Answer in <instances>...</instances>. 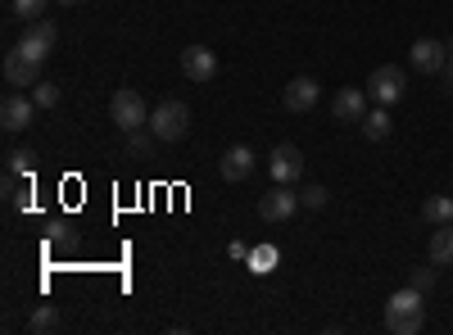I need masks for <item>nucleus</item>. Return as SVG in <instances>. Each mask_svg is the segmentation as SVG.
I'll use <instances>...</instances> for the list:
<instances>
[{
  "mask_svg": "<svg viewBox=\"0 0 453 335\" xmlns=\"http://www.w3.org/2000/svg\"><path fill=\"white\" fill-rule=\"evenodd\" d=\"M426 322V294L418 286H403L390 294V304H386V331L395 335H418Z\"/></svg>",
  "mask_w": 453,
  "mask_h": 335,
  "instance_id": "obj_1",
  "label": "nucleus"
},
{
  "mask_svg": "<svg viewBox=\"0 0 453 335\" xmlns=\"http://www.w3.org/2000/svg\"><path fill=\"white\" fill-rule=\"evenodd\" d=\"M408 95V72L399 64H381V68H372V78H367V100L372 104H399Z\"/></svg>",
  "mask_w": 453,
  "mask_h": 335,
  "instance_id": "obj_2",
  "label": "nucleus"
},
{
  "mask_svg": "<svg viewBox=\"0 0 453 335\" xmlns=\"http://www.w3.org/2000/svg\"><path fill=\"white\" fill-rule=\"evenodd\" d=\"M150 132L159 141H181L191 132V109H186V100H164L150 109Z\"/></svg>",
  "mask_w": 453,
  "mask_h": 335,
  "instance_id": "obj_3",
  "label": "nucleus"
},
{
  "mask_svg": "<svg viewBox=\"0 0 453 335\" xmlns=\"http://www.w3.org/2000/svg\"><path fill=\"white\" fill-rule=\"evenodd\" d=\"M109 118L119 123L123 132L150 127V109H145L141 91H132V87H123V91H113V100H109Z\"/></svg>",
  "mask_w": 453,
  "mask_h": 335,
  "instance_id": "obj_4",
  "label": "nucleus"
},
{
  "mask_svg": "<svg viewBox=\"0 0 453 335\" xmlns=\"http://www.w3.org/2000/svg\"><path fill=\"white\" fill-rule=\"evenodd\" d=\"M55 42H59L55 23H50V19H32V23H23L19 50H23L27 59H36V64H46V59H50V50H55Z\"/></svg>",
  "mask_w": 453,
  "mask_h": 335,
  "instance_id": "obj_5",
  "label": "nucleus"
},
{
  "mask_svg": "<svg viewBox=\"0 0 453 335\" xmlns=\"http://www.w3.org/2000/svg\"><path fill=\"white\" fill-rule=\"evenodd\" d=\"M32 123H36V100H32V91H10L5 104H0V127H5L10 136H19V132H27Z\"/></svg>",
  "mask_w": 453,
  "mask_h": 335,
  "instance_id": "obj_6",
  "label": "nucleus"
},
{
  "mask_svg": "<svg viewBox=\"0 0 453 335\" xmlns=\"http://www.w3.org/2000/svg\"><path fill=\"white\" fill-rule=\"evenodd\" d=\"M299 209H304V204H299V191H295V186H281V181L258 200V217H263V222H286V217H295Z\"/></svg>",
  "mask_w": 453,
  "mask_h": 335,
  "instance_id": "obj_7",
  "label": "nucleus"
},
{
  "mask_svg": "<svg viewBox=\"0 0 453 335\" xmlns=\"http://www.w3.org/2000/svg\"><path fill=\"white\" fill-rule=\"evenodd\" d=\"M268 172H273V181L295 186L299 177H304V150H299V145H277V150L268 155Z\"/></svg>",
  "mask_w": 453,
  "mask_h": 335,
  "instance_id": "obj_8",
  "label": "nucleus"
},
{
  "mask_svg": "<svg viewBox=\"0 0 453 335\" xmlns=\"http://www.w3.org/2000/svg\"><path fill=\"white\" fill-rule=\"evenodd\" d=\"M318 78H290L286 87H281V109L286 114H309V109L318 104Z\"/></svg>",
  "mask_w": 453,
  "mask_h": 335,
  "instance_id": "obj_9",
  "label": "nucleus"
},
{
  "mask_svg": "<svg viewBox=\"0 0 453 335\" xmlns=\"http://www.w3.org/2000/svg\"><path fill=\"white\" fill-rule=\"evenodd\" d=\"M5 82L14 87V91H32L36 82H42V64H36V59H27L19 46L5 55Z\"/></svg>",
  "mask_w": 453,
  "mask_h": 335,
  "instance_id": "obj_10",
  "label": "nucleus"
},
{
  "mask_svg": "<svg viewBox=\"0 0 453 335\" xmlns=\"http://www.w3.org/2000/svg\"><path fill=\"white\" fill-rule=\"evenodd\" d=\"M331 114H335V123H363V114H367V87H340L331 95Z\"/></svg>",
  "mask_w": 453,
  "mask_h": 335,
  "instance_id": "obj_11",
  "label": "nucleus"
},
{
  "mask_svg": "<svg viewBox=\"0 0 453 335\" xmlns=\"http://www.w3.org/2000/svg\"><path fill=\"white\" fill-rule=\"evenodd\" d=\"M444 55H449V46L435 42V36H418V42L408 46V64L418 68V72H435V78H440V68H444Z\"/></svg>",
  "mask_w": 453,
  "mask_h": 335,
  "instance_id": "obj_12",
  "label": "nucleus"
},
{
  "mask_svg": "<svg viewBox=\"0 0 453 335\" xmlns=\"http://www.w3.org/2000/svg\"><path fill=\"white\" fill-rule=\"evenodd\" d=\"M181 72L204 87V82H213V72H218V55L209 46H186L181 50Z\"/></svg>",
  "mask_w": 453,
  "mask_h": 335,
  "instance_id": "obj_13",
  "label": "nucleus"
},
{
  "mask_svg": "<svg viewBox=\"0 0 453 335\" xmlns=\"http://www.w3.org/2000/svg\"><path fill=\"white\" fill-rule=\"evenodd\" d=\"M218 172H222L226 181H245V177L254 172V150H250V145H232V150H222Z\"/></svg>",
  "mask_w": 453,
  "mask_h": 335,
  "instance_id": "obj_14",
  "label": "nucleus"
},
{
  "mask_svg": "<svg viewBox=\"0 0 453 335\" xmlns=\"http://www.w3.org/2000/svg\"><path fill=\"white\" fill-rule=\"evenodd\" d=\"M426 258H431L435 268H449V263H453V222H440V227L431 232Z\"/></svg>",
  "mask_w": 453,
  "mask_h": 335,
  "instance_id": "obj_15",
  "label": "nucleus"
},
{
  "mask_svg": "<svg viewBox=\"0 0 453 335\" xmlns=\"http://www.w3.org/2000/svg\"><path fill=\"white\" fill-rule=\"evenodd\" d=\"M358 127H363V136H367V141H386V136L395 132V123H390V109H386V104H376V109H367V114H363V123H358Z\"/></svg>",
  "mask_w": 453,
  "mask_h": 335,
  "instance_id": "obj_16",
  "label": "nucleus"
},
{
  "mask_svg": "<svg viewBox=\"0 0 453 335\" xmlns=\"http://www.w3.org/2000/svg\"><path fill=\"white\" fill-rule=\"evenodd\" d=\"M59 326H64V317H59L55 304H36V308L27 313V331H32V335H50V331H59Z\"/></svg>",
  "mask_w": 453,
  "mask_h": 335,
  "instance_id": "obj_17",
  "label": "nucleus"
},
{
  "mask_svg": "<svg viewBox=\"0 0 453 335\" xmlns=\"http://www.w3.org/2000/svg\"><path fill=\"white\" fill-rule=\"evenodd\" d=\"M5 172H14L19 181H32V172H36V155L27 150V145H14V150L5 155Z\"/></svg>",
  "mask_w": 453,
  "mask_h": 335,
  "instance_id": "obj_18",
  "label": "nucleus"
},
{
  "mask_svg": "<svg viewBox=\"0 0 453 335\" xmlns=\"http://www.w3.org/2000/svg\"><path fill=\"white\" fill-rule=\"evenodd\" d=\"M277 245H250V258H245V263H250V272L254 277H268L273 268H277Z\"/></svg>",
  "mask_w": 453,
  "mask_h": 335,
  "instance_id": "obj_19",
  "label": "nucleus"
},
{
  "mask_svg": "<svg viewBox=\"0 0 453 335\" xmlns=\"http://www.w3.org/2000/svg\"><path fill=\"white\" fill-rule=\"evenodd\" d=\"M422 222H431V227H440V222H453V195H426Z\"/></svg>",
  "mask_w": 453,
  "mask_h": 335,
  "instance_id": "obj_20",
  "label": "nucleus"
},
{
  "mask_svg": "<svg viewBox=\"0 0 453 335\" xmlns=\"http://www.w3.org/2000/svg\"><path fill=\"white\" fill-rule=\"evenodd\" d=\"M155 132H150V127H136V132H127V155L132 159H150V155H155Z\"/></svg>",
  "mask_w": 453,
  "mask_h": 335,
  "instance_id": "obj_21",
  "label": "nucleus"
},
{
  "mask_svg": "<svg viewBox=\"0 0 453 335\" xmlns=\"http://www.w3.org/2000/svg\"><path fill=\"white\" fill-rule=\"evenodd\" d=\"M326 200H331V191H326V186L322 181H309V186H299V204H304V209H326Z\"/></svg>",
  "mask_w": 453,
  "mask_h": 335,
  "instance_id": "obj_22",
  "label": "nucleus"
},
{
  "mask_svg": "<svg viewBox=\"0 0 453 335\" xmlns=\"http://www.w3.org/2000/svg\"><path fill=\"white\" fill-rule=\"evenodd\" d=\"M46 5H50V0H10V14L32 23V19H46Z\"/></svg>",
  "mask_w": 453,
  "mask_h": 335,
  "instance_id": "obj_23",
  "label": "nucleus"
},
{
  "mask_svg": "<svg viewBox=\"0 0 453 335\" xmlns=\"http://www.w3.org/2000/svg\"><path fill=\"white\" fill-rule=\"evenodd\" d=\"M32 100H36V109H55V104L64 100V91H59L55 82H36V87H32Z\"/></svg>",
  "mask_w": 453,
  "mask_h": 335,
  "instance_id": "obj_24",
  "label": "nucleus"
},
{
  "mask_svg": "<svg viewBox=\"0 0 453 335\" xmlns=\"http://www.w3.org/2000/svg\"><path fill=\"white\" fill-rule=\"evenodd\" d=\"M408 286H418V290L426 294V290L435 286V263H431V268H412V272H408Z\"/></svg>",
  "mask_w": 453,
  "mask_h": 335,
  "instance_id": "obj_25",
  "label": "nucleus"
},
{
  "mask_svg": "<svg viewBox=\"0 0 453 335\" xmlns=\"http://www.w3.org/2000/svg\"><path fill=\"white\" fill-rule=\"evenodd\" d=\"M440 91L453 95V42H449V55H444V68H440Z\"/></svg>",
  "mask_w": 453,
  "mask_h": 335,
  "instance_id": "obj_26",
  "label": "nucleus"
},
{
  "mask_svg": "<svg viewBox=\"0 0 453 335\" xmlns=\"http://www.w3.org/2000/svg\"><path fill=\"white\" fill-rule=\"evenodd\" d=\"M226 254H232V258H250V245L245 240H232V249H226Z\"/></svg>",
  "mask_w": 453,
  "mask_h": 335,
  "instance_id": "obj_27",
  "label": "nucleus"
},
{
  "mask_svg": "<svg viewBox=\"0 0 453 335\" xmlns=\"http://www.w3.org/2000/svg\"><path fill=\"white\" fill-rule=\"evenodd\" d=\"M59 5H82V0H59Z\"/></svg>",
  "mask_w": 453,
  "mask_h": 335,
  "instance_id": "obj_28",
  "label": "nucleus"
}]
</instances>
